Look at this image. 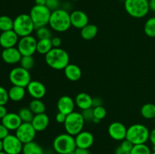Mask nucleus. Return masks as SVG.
<instances>
[{"label":"nucleus","instance_id":"nucleus-1","mask_svg":"<svg viewBox=\"0 0 155 154\" xmlns=\"http://www.w3.org/2000/svg\"><path fill=\"white\" fill-rule=\"evenodd\" d=\"M45 60L48 66L54 69L61 70L69 64L70 57L68 53L61 48H53L45 55Z\"/></svg>","mask_w":155,"mask_h":154},{"label":"nucleus","instance_id":"nucleus-2","mask_svg":"<svg viewBox=\"0 0 155 154\" xmlns=\"http://www.w3.org/2000/svg\"><path fill=\"white\" fill-rule=\"evenodd\" d=\"M50 28L58 33L68 31L71 27V14L65 9L59 8L51 11L49 20Z\"/></svg>","mask_w":155,"mask_h":154},{"label":"nucleus","instance_id":"nucleus-3","mask_svg":"<svg viewBox=\"0 0 155 154\" xmlns=\"http://www.w3.org/2000/svg\"><path fill=\"white\" fill-rule=\"evenodd\" d=\"M53 148L58 154H68L77 148L74 136L68 133L58 134L53 140Z\"/></svg>","mask_w":155,"mask_h":154},{"label":"nucleus","instance_id":"nucleus-4","mask_svg":"<svg viewBox=\"0 0 155 154\" xmlns=\"http://www.w3.org/2000/svg\"><path fill=\"white\" fill-rule=\"evenodd\" d=\"M150 131L142 124H133L127 128L126 139L132 142L133 145L145 143L149 140Z\"/></svg>","mask_w":155,"mask_h":154},{"label":"nucleus","instance_id":"nucleus-5","mask_svg":"<svg viewBox=\"0 0 155 154\" xmlns=\"http://www.w3.org/2000/svg\"><path fill=\"white\" fill-rule=\"evenodd\" d=\"M34 30H36V28L30 14H21L14 20L13 30L19 37L30 36Z\"/></svg>","mask_w":155,"mask_h":154},{"label":"nucleus","instance_id":"nucleus-6","mask_svg":"<svg viewBox=\"0 0 155 154\" xmlns=\"http://www.w3.org/2000/svg\"><path fill=\"white\" fill-rule=\"evenodd\" d=\"M124 7L128 14L134 18H144L150 10L148 0H125Z\"/></svg>","mask_w":155,"mask_h":154},{"label":"nucleus","instance_id":"nucleus-7","mask_svg":"<svg viewBox=\"0 0 155 154\" xmlns=\"http://www.w3.org/2000/svg\"><path fill=\"white\" fill-rule=\"evenodd\" d=\"M85 119H83L81 113L73 112L67 116L66 120L64 123L66 133L75 137L77 134L83 131L85 124Z\"/></svg>","mask_w":155,"mask_h":154},{"label":"nucleus","instance_id":"nucleus-8","mask_svg":"<svg viewBox=\"0 0 155 154\" xmlns=\"http://www.w3.org/2000/svg\"><path fill=\"white\" fill-rule=\"evenodd\" d=\"M51 11L45 5H35L31 8L30 16L34 24L35 28L45 27L49 24Z\"/></svg>","mask_w":155,"mask_h":154},{"label":"nucleus","instance_id":"nucleus-9","mask_svg":"<svg viewBox=\"0 0 155 154\" xmlns=\"http://www.w3.org/2000/svg\"><path fill=\"white\" fill-rule=\"evenodd\" d=\"M9 80L13 85L27 88L32 81L30 71L21 66L13 68L9 72Z\"/></svg>","mask_w":155,"mask_h":154},{"label":"nucleus","instance_id":"nucleus-10","mask_svg":"<svg viewBox=\"0 0 155 154\" xmlns=\"http://www.w3.org/2000/svg\"><path fill=\"white\" fill-rule=\"evenodd\" d=\"M37 40L34 36H27L21 37L18 43V49L22 56H33L36 52Z\"/></svg>","mask_w":155,"mask_h":154},{"label":"nucleus","instance_id":"nucleus-11","mask_svg":"<svg viewBox=\"0 0 155 154\" xmlns=\"http://www.w3.org/2000/svg\"><path fill=\"white\" fill-rule=\"evenodd\" d=\"M37 131L33 128L31 122H22L19 128L15 131V135L23 143L33 141Z\"/></svg>","mask_w":155,"mask_h":154},{"label":"nucleus","instance_id":"nucleus-12","mask_svg":"<svg viewBox=\"0 0 155 154\" xmlns=\"http://www.w3.org/2000/svg\"><path fill=\"white\" fill-rule=\"evenodd\" d=\"M3 151L7 154H20L22 152L24 143L15 134H9L2 140Z\"/></svg>","mask_w":155,"mask_h":154},{"label":"nucleus","instance_id":"nucleus-13","mask_svg":"<svg viewBox=\"0 0 155 154\" xmlns=\"http://www.w3.org/2000/svg\"><path fill=\"white\" fill-rule=\"evenodd\" d=\"M127 128L120 122H114L109 125L108 134L113 140L122 141L127 137Z\"/></svg>","mask_w":155,"mask_h":154},{"label":"nucleus","instance_id":"nucleus-14","mask_svg":"<svg viewBox=\"0 0 155 154\" xmlns=\"http://www.w3.org/2000/svg\"><path fill=\"white\" fill-rule=\"evenodd\" d=\"M1 57L3 61L8 64H16L20 63L22 55L18 48L12 47V48H4L1 54Z\"/></svg>","mask_w":155,"mask_h":154},{"label":"nucleus","instance_id":"nucleus-15","mask_svg":"<svg viewBox=\"0 0 155 154\" xmlns=\"http://www.w3.org/2000/svg\"><path fill=\"white\" fill-rule=\"evenodd\" d=\"M27 91L33 99H42L46 94L45 85L39 81H31L27 86Z\"/></svg>","mask_w":155,"mask_h":154},{"label":"nucleus","instance_id":"nucleus-16","mask_svg":"<svg viewBox=\"0 0 155 154\" xmlns=\"http://www.w3.org/2000/svg\"><path fill=\"white\" fill-rule=\"evenodd\" d=\"M19 41V36L13 30L2 32L0 35V45L3 48L15 47Z\"/></svg>","mask_w":155,"mask_h":154},{"label":"nucleus","instance_id":"nucleus-17","mask_svg":"<svg viewBox=\"0 0 155 154\" xmlns=\"http://www.w3.org/2000/svg\"><path fill=\"white\" fill-rule=\"evenodd\" d=\"M75 106V101L68 95H63L61 97L57 103V108L58 112L64 113L67 116L74 111Z\"/></svg>","mask_w":155,"mask_h":154},{"label":"nucleus","instance_id":"nucleus-18","mask_svg":"<svg viewBox=\"0 0 155 154\" xmlns=\"http://www.w3.org/2000/svg\"><path fill=\"white\" fill-rule=\"evenodd\" d=\"M71 22L72 27L81 30L89 24V17L83 11H74L71 13Z\"/></svg>","mask_w":155,"mask_h":154},{"label":"nucleus","instance_id":"nucleus-19","mask_svg":"<svg viewBox=\"0 0 155 154\" xmlns=\"http://www.w3.org/2000/svg\"><path fill=\"white\" fill-rule=\"evenodd\" d=\"M74 137L77 147L79 148L89 149L94 143L93 134L87 131H82Z\"/></svg>","mask_w":155,"mask_h":154},{"label":"nucleus","instance_id":"nucleus-20","mask_svg":"<svg viewBox=\"0 0 155 154\" xmlns=\"http://www.w3.org/2000/svg\"><path fill=\"white\" fill-rule=\"evenodd\" d=\"M22 122L19 115L15 113H8L7 115L2 119V124L4 125L9 131H16Z\"/></svg>","mask_w":155,"mask_h":154},{"label":"nucleus","instance_id":"nucleus-21","mask_svg":"<svg viewBox=\"0 0 155 154\" xmlns=\"http://www.w3.org/2000/svg\"><path fill=\"white\" fill-rule=\"evenodd\" d=\"M31 124L37 132L43 131L49 125V117L45 113L34 115Z\"/></svg>","mask_w":155,"mask_h":154},{"label":"nucleus","instance_id":"nucleus-22","mask_svg":"<svg viewBox=\"0 0 155 154\" xmlns=\"http://www.w3.org/2000/svg\"><path fill=\"white\" fill-rule=\"evenodd\" d=\"M74 101H75L76 106H77L82 110L92 107V98L89 94L85 92L79 93L76 96Z\"/></svg>","mask_w":155,"mask_h":154},{"label":"nucleus","instance_id":"nucleus-23","mask_svg":"<svg viewBox=\"0 0 155 154\" xmlns=\"http://www.w3.org/2000/svg\"><path fill=\"white\" fill-rule=\"evenodd\" d=\"M64 75L70 81H78L82 76L81 69L77 65L74 63H69L64 69Z\"/></svg>","mask_w":155,"mask_h":154},{"label":"nucleus","instance_id":"nucleus-24","mask_svg":"<svg viewBox=\"0 0 155 154\" xmlns=\"http://www.w3.org/2000/svg\"><path fill=\"white\" fill-rule=\"evenodd\" d=\"M26 95L25 88L13 85L8 91L9 99L15 102H18L24 99Z\"/></svg>","mask_w":155,"mask_h":154},{"label":"nucleus","instance_id":"nucleus-25","mask_svg":"<svg viewBox=\"0 0 155 154\" xmlns=\"http://www.w3.org/2000/svg\"><path fill=\"white\" fill-rule=\"evenodd\" d=\"M98 33V27L95 24H89L80 30L81 37L85 40H91L96 36Z\"/></svg>","mask_w":155,"mask_h":154},{"label":"nucleus","instance_id":"nucleus-26","mask_svg":"<svg viewBox=\"0 0 155 154\" xmlns=\"http://www.w3.org/2000/svg\"><path fill=\"white\" fill-rule=\"evenodd\" d=\"M23 154H44L42 146L34 140L24 143L22 149Z\"/></svg>","mask_w":155,"mask_h":154},{"label":"nucleus","instance_id":"nucleus-27","mask_svg":"<svg viewBox=\"0 0 155 154\" xmlns=\"http://www.w3.org/2000/svg\"><path fill=\"white\" fill-rule=\"evenodd\" d=\"M53 48L52 44H51V39H39L37 41V46H36V52L39 54L45 55L48 54L50 51Z\"/></svg>","mask_w":155,"mask_h":154},{"label":"nucleus","instance_id":"nucleus-28","mask_svg":"<svg viewBox=\"0 0 155 154\" xmlns=\"http://www.w3.org/2000/svg\"><path fill=\"white\" fill-rule=\"evenodd\" d=\"M29 108L34 115L44 113L45 112V105L41 99H33L30 102Z\"/></svg>","mask_w":155,"mask_h":154},{"label":"nucleus","instance_id":"nucleus-29","mask_svg":"<svg viewBox=\"0 0 155 154\" xmlns=\"http://www.w3.org/2000/svg\"><path fill=\"white\" fill-rule=\"evenodd\" d=\"M141 115L147 119H154L155 118V104L148 103L144 104L141 108Z\"/></svg>","mask_w":155,"mask_h":154},{"label":"nucleus","instance_id":"nucleus-30","mask_svg":"<svg viewBox=\"0 0 155 154\" xmlns=\"http://www.w3.org/2000/svg\"><path fill=\"white\" fill-rule=\"evenodd\" d=\"M14 20L7 15L0 16V30L2 32L13 30Z\"/></svg>","mask_w":155,"mask_h":154},{"label":"nucleus","instance_id":"nucleus-31","mask_svg":"<svg viewBox=\"0 0 155 154\" xmlns=\"http://www.w3.org/2000/svg\"><path fill=\"white\" fill-rule=\"evenodd\" d=\"M144 31L148 37L155 38V17L147 20L144 26Z\"/></svg>","mask_w":155,"mask_h":154},{"label":"nucleus","instance_id":"nucleus-32","mask_svg":"<svg viewBox=\"0 0 155 154\" xmlns=\"http://www.w3.org/2000/svg\"><path fill=\"white\" fill-rule=\"evenodd\" d=\"M18 114L19 115L23 122H31L34 117V114L29 107H23V108L20 109Z\"/></svg>","mask_w":155,"mask_h":154},{"label":"nucleus","instance_id":"nucleus-33","mask_svg":"<svg viewBox=\"0 0 155 154\" xmlns=\"http://www.w3.org/2000/svg\"><path fill=\"white\" fill-rule=\"evenodd\" d=\"M36 36L39 39H51L52 38V33H51V30L49 27L47 26L45 27H39V28L36 30Z\"/></svg>","mask_w":155,"mask_h":154},{"label":"nucleus","instance_id":"nucleus-34","mask_svg":"<svg viewBox=\"0 0 155 154\" xmlns=\"http://www.w3.org/2000/svg\"><path fill=\"white\" fill-rule=\"evenodd\" d=\"M21 67L30 71L35 65V60L33 56H22L20 61Z\"/></svg>","mask_w":155,"mask_h":154},{"label":"nucleus","instance_id":"nucleus-35","mask_svg":"<svg viewBox=\"0 0 155 154\" xmlns=\"http://www.w3.org/2000/svg\"><path fill=\"white\" fill-rule=\"evenodd\" d=\"M151 149L145 143L134 145L130 154H151Z\"/></svg>","mask_w":155,"mask_h":154},{"label":"nucleus","instance_id":"nucleus-36","mask_svg":"<svg viewBox=\"0 0 155 154\" xmlns=\"http://www.w3.org/2000/svg\"><path fill=\"white\" fill-rule=\"evenodd\" d=\"M93 115L94 119H97L101 121L105 118L106 115H107V111L103 106L93 107Z\"/></svg>","mask_w":155,"mask_h":154},{"label":"nucleus","instance_id":"nucleus-37","mask_svg":"<svg viewBox=\"0 0 155 154\" xmlns=\"http://www.w3.org/2000/svg\"><path fill=\"white\" fill-rule=\"evenodd\" d=\"M8 100V91L2 86H0V105H5Z\"/></svg>","mask_w":155,"mask_h":154},{"label":"nucleus","instance_id":"nucleus-38","mask_svg":"<svg viewBox=\"0 0 155 154\" xmlns=\"http://www.w3.org/2000/svg\"><path fill=\"white\" fill-rule=\"evenodd\" d=\"M45 6L51 11H54L60 8V1L59 0H46Z\"/></svg>","mask_w":155,"mask_h":154},{"label":"nucleus","instance_id":"nucleus-39","mask_svg":"<svg viewBox=\"0 0 155 154\" xmlns=\"http://www.w3.org/2000/svg\"><path fill=\"white\" fill-rule=\"evenodd\" d=\"M82 116H83V119L85 121H92L94 119L93 115V108H89L86 110H82Z\"/></svg>","mask_w":155,"mask_h":154},{"label":"nucleus","instance_id":"nucleus-40","mask_svg":"<svg viewBox=\"0 0 155 154\" xmlns=\"http://www.w3.org/2000/svg\"><path fill=\"white\" fill-rule=\"evenodd\" d=\"M133 146H134V145L132 143V142H130V140H127V139H124V140H122L120 145V146L123 149L127 151V152H131Z\"/></svg>","mask_w":155,"mask_h":154},{"label":"nucleus","instance_id":"nucleus-41","mask_svg":"<svg viewBox=\"0 0 155 154\" xmlns=\"http://www.w3.org/2000/svg\"><path fill=\"white\" fill-rule=\"evenodd\" d=\"M9 134V130L2 124H0V140H4Z\"/></svg>","mask_w":155,"mask_h":154},{"label":"nucleus","instance_id":"nucleus-42","mask_svg":"<svg viewBox=\"0 0 155 154\" xmlns=\"http://www.w3.org/2000/svg\"><path fill=\"white\" fill-rule=\"evenodd\" d=\"M66 118H67V115H65L64 113H61V112H58L55 116V120L58 123L64 124V123L65 120H66Z\"/></svg>","mask_w":155,"mask_h":154},{"label":"nucleus","instance_id":"nucleus-43","mask_svg":"<svg viewBox=\"0 0 155 154\" xmlns=\"http://www.w3.org/2000/svg\"><path fill=\"white\" fill-rule=\"evenodd\" d=\"M53 48H60L61 45V39L58 36H54L51 39Z\"/></svg>","mask_w":155,"mask_h":154},{"label":"nucleus","instance_id":"nucleus-44","mask_svg":"<svg viewBox=\"0 0 155 154\" xmlns=\"http://www.w3.org/2000/svg\"><path fill=\"white\" fill-rule=\"evenodd\" d=\"M103 100L99 97H95L92 98V107H97L102 106Z\"/></svg>","mask_w":155,"mask_h":154},{"label":"nucleus","instance_id":"nucleus-45","mask_svg":"<svg viewBox=\"0 0 155 154\" xmlns=\"http://www.w3.org/2000/svg\"><path fill=\"white\" fill-rule=\"evenodd\" d=\"M76 154H90L89 149H84V148L77 147L75 149Z\"/></svg>","mask_w":155,"mask_h":154},{"label":"nucleus","instance_id":"nucleus-46","mask_svg":"<svg viewBox=\"0 0 155 154\" xmlns=\"http://www.w3.org/2000/svg\"><path fill=\"white\" fill-rule=\"evenodd\" d=\"M8 111L5 105H0V119H2L7 115Z\"/></svg>","mask_w":155,"mask_h":154},{"label":"nucleus","instance_id":"nucleus-47","mask_svg":"<svg viewBox=\"0 0 155 154\" xmlns=\"http://www.w3.org/2000/svg\"><path fill=\"white\" fill-rule=\"evenodd\" d=\"M149 140L151 141V143H152V146H155V128H154V129H152L150 131Z\"/></svg>","mask_w":155,"mask_h":154},{"label":"nucleus","instance_id":"nucleus-48","mask_svg":"<svg viewBox=\"0 0 155 154\" xmlns=\"http://www.w3.org/2000/svg\"><path fill=\"white\" fill-rule=\"evenodd\" d=\"M115 154H130V152H127V151L124 150L119 146L115 149Z\"/></svg>","mask_w":155,"mask_h":154},{"label":"nucleus","instance_id":"nucleus-49","mask_svg":"<svg viewBox=\"0 0 155 154\" xmlns=\"http://www.w3.org/2000/svg\"><path fill=\"white\" fill-rule=\"evenodd\" d=\"M148 2H149L150 10L155 12V0H148Z\"/></svg>","mask_w":155,"mask_h":154},{"label":"nucleus","instance_id":"nucleus-50","mask_svg":"<svg viewBox=\"0 0 155 154\" xmlns=\"http://www.w3.org/2000/svg\"><path fill=\"white\" fill-rule=\"evenodd\" d=\"M46 0H35V4L36 5H45Z\"/></svg>","mask_w":155,"mask_h":154},{"label":"nucleus","instance_id":"nucleus-51","mask_svg":"<svg viewBox=\"0 0 155 154\" xmlns=\"http://www.w3.org/2000/svg\"><path fill=\"white\" fill-rule=\"evenodd\" d=\"M3 151V143H2V140H0V152Z\"/></svg>","mask_w":155,"mask_h":154},{"label":"nucleus","instance_id":"nucleus-52","mask_svg":"<svg viewBox=\"0 0 155 154\" xmlns=\"http://www.w3.org/2000/svg\"><path fill=\"white\" fill-rule=\"evenodd\" d=\"M68 154H76V152H75V150H74V151H73V152H70V153H68Z\"/></svg>","mask_w":155,"mask_h":154},{"label":"nucleus","instance_id":"nucleus-53","mask_svg":"<svg viewBox=\"0 0 155 154\" xmlns=\"http://www.w3.org/2000/svg\"><path fill=\"white\" fill-rule=\"evenodd\" d=\"M0 154H7L6 152H5L4 151H2V152H0Z\"/></svg>","mask_w":155,"mask_h":154},{"label":"nucleus","instance_id":"nucleus-54","mask_svg":"<svg viewBox=\"0 0 155 154\" xmlns=\"http://www.w3.org/2000/svg\"><path fill=\"white\" fill-rule=\"evenodd\" d=\"M71 1H74V2H77V1H80V0H71Z\"/></svg>","mask_w":155,"mask_h":154},{"label":"nucleus","instance_id":"nucleus-55","mask_svg":"<svg viewBox=\"0 0 155 154\" xmlns=\"http://www.w3.org/2000/svg\"><path fill=\"white\" fill-rule=\"evenodd\" d=\"M151 154H155V152H154V151H153V152H151Z\"/></svg>","mask_w":155,"mask_h":154},{"label":"nucleus","instance_id":"nucleus-56","mask_svg":"<svg viewBox=\"0 0 155 154\" xmlns=\"http://www.w3.org/2000/svg\"><path fill=\"white\" fill-rule=\"evenodd\" d=\"M154 124H155V118L154 119Z\"/></svg>","mask_w":155,"mask_h":154},{"label":"nucleus","instance_id":"nucleus-57","mask_svg":"<svg viewBox=\"0 0 155 154\" xmlns=\"http://www.w3.org/2000/svg\"><path fill=\"white\" fill-rule=\"evenodd\" d=\"M0 58H1V54H0Z\"/></svg>","mask_w":155,"mask_h":154},{"label":"nucleus","instance_id":"nucleus-58","mask_svg":"<svg viewBox=\"0 0 155 154\" xmlns=\"http://www.w3.org/2000/svg\"><path fill=\"white\" fill-rule=\"evenodd\" d=\"M124 1H125V0H124Z\"/></svg>","mask_w":155,"mask_h":154},{"label":"nucleus","instance_id":"nucleus-59","mask_svg":"<svg viewBox=\"0 0 155 154\" xmlns=\"http://www.w3.org/2000/svg\"><path fill=\"white\" fill-rule=\"evenodd\" d=\"M154 13H155V12H154ZM154 17H155V16H154Z\"/></svg>","mask_w":155,"mask_h":154}]
</instances>
